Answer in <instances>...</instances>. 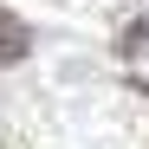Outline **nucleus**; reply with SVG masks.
<instances>
[{"instance_id":"obj_1","label":"nucleus","mask_w":149,"mask_h":149,"mask_svg":"<svg viewBox=\"0 0 149 149\" xmlns=\"http://www.w3.org/2000/svg\"><path fill=\"white\" fill-rule=\"evenodd\" d=\"M26 52H33V33H26V19L0 7V65H19Z\"/></svg>"},{"instance_id":"obj_2","label":"nucleus","mask_w":149,"mask_h":149,"mask_svg":"<svg viewBox=\"0 0 149 149\" xmlns=\"http://www.w3.org/2000/svg\"><path fill=\"white\" fill-rule=\"evenodd\" d=\"M110 52H117V58H143V52H149V13H143V19H130V26L117 33Z\"/></svg>"},{"instance_id":"obj_3","label":"nucleus","mask_w":149,"mask_h":149,"mask_svg":"<svg viewBox=\"0 0 149 149\" xmlns=\"http://www.w3.org/2000/svg\"><path fill=\"white\" fill-rule=\"evenodd\" d=\"M130 91H136V97H149V78H130Z\"/></svg>"}]
</instances>
